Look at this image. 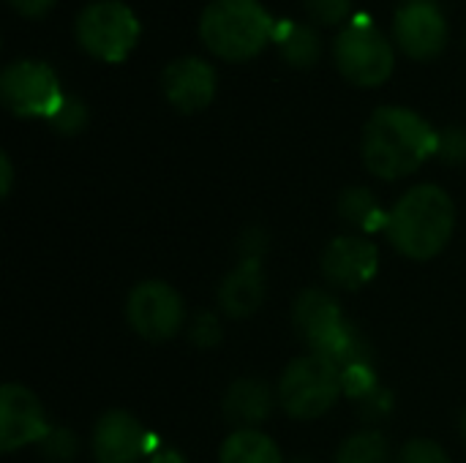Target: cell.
<instances>
[{
  "label": "cell",
  "mask_w": 466,
  "mask_h": 463,
  "mask_svg": "<svg viewBox=\"0 0 466 463\" xmlns=\"http://www.w3.org/2000/svg\"><path fill=\"white\" fill-rule=\"evenodd\" d=\"M440 134L426 117L407 106H380L363 128L366 169L382 180H399L418 172L437 156Z\"/></svg>",
  "instance_id": "cell-1"
},
{
  "label": "cell",
  "mask_w": 466,
  "mask_h": 463,
  "mask_svg": "<svg viewBox=\"0 0 466 463\" xmlns=\"http://www.w3.org/2000/svg\"><path fill=\"white\" fill-rule=\"evenodd\" d=\"M456 229V207L448 191L423 183L410 188L388 216V237L410 259L426 262L445 251Z\"/></svg>",
  "instance_id": "cell-2"
},
{
  "label": "cell",
  "mask_w": 466,
  "mask_h": 463,
  "mask_svg": "<svg viewBox=\"0 0 466 463\" xmlns=\"http://www.w3.org/2000/svg\"><path fill=\"white\" fill-rule=\"evenodd\" d=\"M276 19L259 0H210L199 16L205 46L229 63L257 57L273 41Z\"/></svg>",
  "instance_id": "cell-3"
},
{
  "label": "cell",
  "mask_w": 466,
  "mask_h": 463,
  "mask_svg": "<svg viewBox=\"0 0 466 463\" xmlns=\"http://www.w3.org/2000/svg\"><path fill=\"white\" fill-rule=\"evenodd\" d=\"M292 325H295L300 341H306L314 355L333 360L339 366V371L352 363L369 360L366 344L344 322L336 297L322 289H306L295 300Z\"/></svg>",
  "instance_id": "cell-4"
},
{
  "label": "cell",
  "mask_w": 466,
  "mask_h": 463,
  "mask_svg": "<svg viewBox=\"0 0 466 463\" xmlns=\"http://www.w3.org/2000/svg\"><path fill=\"white\" fill-rule=\"evenodd\" d=\"M344 393L341 371L333 360L322 355H303L292 360L281 377L279 398L289 418L295 420H317Z\"/></svg>",
  "instance_id": "cell-5"
},
{
  "label": "cell",
  "mask_w": 466,
  "mask_h": 463,
  "mask_svg": "<svg viewBox=\"0 0 466 463\" xmlns=\"http://www.w3.org/2000/svg\"><path fill=\"white\" fill-rule=\"evenodd\" d=\"M333 60L341 76L358 87H377L388 82L396 68L390 38L369 19H355L336 35Z\"/></svg>",
  "instance_id": "cell-6"
},
{
  "label": "cell",
  "mask_w": 466,
  "mask_h": 463,
  "mask_svg": "<svg viewBox=\"0 0 466 463\" xmlns=\"http://www.w3.org/2000/svg\"><path fill=\"white\" fill-rule=\"evenodd\" d=\"M139 19L120 0H96L76 14L74 35L79 46L104 63H120L139 41Z\"/></svg>",
  "instance_id": "cell-7"
},
{
  "label": "cell",
  "mask_w": 466,
  "mask_h": 463,
  "mask_svg": "<svg viewBox=\"0 0 466 463\" xmlns=\"http://www.w3.org/2000/svg\"><path fill=\"white\" fill-rule=\"evenodd\" d=\"M57 74L41 60H14L0 74V101L16 117H52L63 101Z\"/></svg>",
  "instance_id": "cell-8"
},
{
  "label": "cell",
  "mask_w": 466,
  "mask_h": 463,
  "mask_svg": "<svg viewBox=\"0 0 466 463\" xmlns=\"http://www.w3.org/2000/svg\"><path fill=\"white\" fill-rule=\"evenodd\" d=\"M131 330L147 341H169L180 333L186 319L183 297L164 281H142L131 289L126 303Z\"/></svg>",
  "instance_id": "cell-9"
},
{
  "label": "cell",
  "mask_w": 466,
  "mask_h": 463,
  "mask_svg": "<svg viewBox=\"0 0 466 463\" xmlns=\"http://www.w3.org/2000/svg\"><path fill=\"white\" fill-rule=\"evenodd\" d=\"M393 35L410 57L431 60L448 44V19L437 0H404L393 16Z\"/></svg>",
  "instance_id": "cell-10"
},
{
  "label": "cell",
  "mask_w": 466,
  "mask_h": 463,
  "mask_svg": "<svg viewBox=\"0 0 466 463\" xmlns=\"http://www.w3.org/2000/svg\"><path fill=\"white\" fill-rule=\"evenodd\" d=\"M52 428L46 426L41 401L22 385L0 390V450L14 453L25 445H38Z\"/></svg>",
  "instance_id": "cell-11"
},
{
  "label": "cell",
  "mask_w": 466,
  "mask_h": 463,
  "mask_svg": "<svg viewBox=\"0 0 466 463\" xmlns=\"http://www.w3.org/2000/svg\"><path fill=\"white\" fill-rule=\"evenodd\" d=\"M153 437L128 412H106L93 428V456L98 463L147 461Z\"/></svg>",
  "instance_id": "cell-12"
},
{
  "label": "cell",
  "mask_w": 466,
  "mask_h": 463,
  "mask_svg": "<svg viewBox=\"0 0 466 463\" xmlns=\"http://www.w3.org/2000/svg\"><path fill=\"white\" fill-rule=\"evenodd\" d=\"M380 270V251L371 240L341 235L322 254V273L339 289H360Z\"/></svg>",
  "instance_id": "cell-13"
},
{
  "label": "cell",
  "mask_w": 466,
  "mask_h": 463,
  "mask_svg": "<svg viewBox=\"0 0 466 463\" xmlns=\"http://www.w3.org/2000/svg\"><path fill=\"white\" fill-rule=\"evenodd\" d=\"M161 87L167 101L191 115L205 109L216 96V71L202 57H177L161 71Z\"/></svg>",
  "instance_id": "cell-14"
},
{
  "label": "cell",
  "mask_w": 466,
  "mask_h": 463,
  "mask_svg": "<svg viewBox=\"0 0 466 463\" xmlns=\"http://www.w3.org/2000/svg\"><path fill=\"white\" fill-rule=\"evenodd\" d=\"M265 300V273L259 262H240L218 287V306L227 317H251Z\"/></svg>",
  "instance_id": "cell-15"
},
{
  "label": "cell",
  "mask_w": 466,
  "mask_h": 463,
  "mask_svg": "<svg viewBox=\"0 0 466 463\" xmlns=\"http://www.w3.org/2000/svg\"><path fill=\"white\" fill-rule=\"evenodd\" d=\"M273 415V393L265 382L240 379L224 396V418L238 426V431L257 428Z\"/></svg>",
  "instance_id": "cell-16"
},
{
  "label": "cell",
  "mask_w": 466,
  "mask_h": 463,
  "mask_svg": "<svg viewBox=\"0 0 466 463\" xmlns=\"http://www.w3.org/2000/svg\"><path fill=\"white\" fill-rule=\"evenodd\" d=\"M273 44L279 46L281 60L295 68H311L322 57V38L317 27L306 22H295V19L276 22Z\"/></svg>",
  "instance_id": "cell-17"
},
{
  "label": "cell",
  "mask_w": 466,
  "mask_h": 463,
  "mask_svg": "<svg viewBox=\"0 0 466 463\" xmlns=\"http://www.w3.org/2000/svg\"><path fill=\"white\" fill-rule=\"evenodd\" d=\"M339 213H341V218H344L352 229L366 232V235H369V232L388 229V216H390V213H385V210L380 207L377 196H374L369 188H363V186L347 188V191L341 194V199H339Z\"/></svg>",
  "instance_id": "cell-18"
},
{
  "label": "cell",
  "mask_w": 466,
  "mask_h": 463,
  "mask_svg": "<svg viewBox=\"0 0 466 463\" xmlns=\"http://www.w3.org/2000/svg\"><path fill=\"white\" fill-rule=\"evenodd\" d=\"M218 463H284L281 450L270 437H265L257 428L235 431L224 445Z\"/></svg>",
  "instance_id": "cell-19"
},
{
  "label": "cell",
  "mask_w": 466,
  "mask_h": 463,
  "mask_svg": "<svg viewBox=\"0 0 466 463\" xmlns=\"http://www.w3.org/2000/svg\"><path fill=\"white\" fill-rule=\"evenodd\" d=\"M336 463H388V442L380 431H360L344 439Z\"/></svg>",
  "instance_id": "cell-20"
},
{
  "label": "cell",
  "mask_w": 466,
  "mask_h": 463,
  "mask_svg": "<svg viewBox=\"0 0 466 463\" xmlns=\"http://www.w3.org/2000/svg\"><path fill=\"white\" fill-rule=\"evenodd\" d=\"M87 106H85V101L82 98H76V96H63V101H60V106L52 112V117H49V126L57 131V134H63V136H74V134H79L85 126H87Z\"/></svg>",
  "instance_id": "cell-21"
},
{
  "label": "cell",
  "mask_w": 466,
  "mask_h": 463,
  "mask_svg": "<svg viewBox=\"0 0 466 463\" xmlns=\"http://www.w3.org/2000/svg\"><path fill=\"white\" fill-rule=\"evenodd\" d=\"M41 456L49 458V463H66L76 456V437L71 431H63V428H52L41 442Z\"/></svg>",
  "instance_id": "cell-22"
},
{
  "label": "cell",
  "mask_w": 466,
  "mask_h": 463,
  "mask_svg": "<svg viewBox=\"0 0 466 463\" xmlns=\"http://www.w3.org/2000/svg\"><path fill=\"white\" fill-rule=\"evenodd\" d=\"M303 5L319 25H341L352 14V0H303Z\"/></svg>",
  "instance_id": "cell-23"
},
{
  "label": "cell",
  "mask_w": 466,
  "mask_h": 463,
  "mask_svg": "<svg viewBox=\"0 0 466 463\" xmlns=\"http://www.w3.org/2000/svg\"><path fill=\"white\" fill-rule=\"evenodd\" d=\"M399 463H451L448 453L431 439H412L401 448Z\"/></svg>",
  "instance_id": "cell-24"
},
{
  "label": "cell",
  "mask_w": 466,
  "mask_h": 463,
  "mask_svg": "<svg viewBox=\"0 0 466 463\" xmlns=\"http://www.w3.org/2000/svg\"><path fill=\"white\" fill-rule=\"evenodd\" d=\"M437 156L448 164H464L466 161V131L464 128H445L440 131Z\"/></svg>",
  "instance_id": "cell-25"
},
{
  "label": "cell",
  "mask_w": 466,
  "mask_h": 463,
  "mask_svg": "<svg viewBox=\"0 0 466 463\" xmlns=\"http://www.w3.org/2000/svg\"><path fill=\"white\" fill-rule=\"evenodd\" d=\"M191 341L202 349H210L221 341V325L213 314H199L194 322H191Z\"/></svg>",
  "instance_id": "cell-26"
},
{
  "label": "cell",
  "mask_w": 466,
  "mask_h": 463,
  "mask_svg": "<svg viewBox=\"0 0 466 463\" xmlns=\"http://www.w3.org/2000/svg\"><path fill=\"white\" fill-rule=\"evenodd\" d=\"M268 237H265V232L262 229H251L246 237H243V246H240V251H243V262H259V257L265 254V248H268V243H265Z\"/></svg>",
  "instance_id": "cell-27"
},
{
  "label": "cell",
  "mask_w": 466,
  "mask_h": 463,
  "mask_svg": "<svg viewBox=\"0 0 466 463\" xmlns=\"http://www.w3.org/2000/svg\"><path fill=\"white\" fill-rule=\"evenodd\" d=\"M22 16H30V19H35V16H44L52 5H55V0H8Z\"/></svg>",
  "instance_id": "cell-28"
},
{
  "label": "cell",
  "mask_w": 466,
  "mask_h": 463,
  "mask_svg": "<svg viewBox=\"0 0 466 463\" xmlns=\"http://www.w3.org/2000/svg\"><path fill=\"white\" fill-rule=\"evenodd\" d=\"M0 175H3L0 177V194L8 196L11 194V183H14V169H11V158L5 153L0 156Z\"/></svg>",
  "instance_id": "cell-29"
},
{
  "label": "cell",
  "mask_w": 466,
  "mask_h": 463,
  "mask_svg": "<svg viewBox=\"0 0 466 463\" xmlns=\"http://www.w3.org/2000/svg\"><path fill=\"white\" fill-rule=\"evenodd\" d=\"M147 463H188L183 453L177 450H158V453H150L147 456Z\"/></svg>",
  "instance_id": "cell-30"
},
{
  "label": "cell",
  "mask_w": 466,
  "mask_h": 463,
  "mask_svg": "<svg viewBox=\"0 0 466 463\" xmlns=\"http://www.w3.org/2000/svg\"><path fill=\"white\" fill-rule=\"evenodd\" d=\"M461 434H464V439H466V412H464V418H461Z\"/></svg>",
  "instance_id": "cell-31"
}]
</instances>
